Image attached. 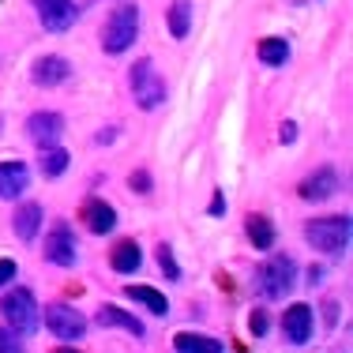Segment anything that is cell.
<instances>
[{"label": "cell", "mask_w": 353, "mask_h": 353, "mask_svg": "<svg viewBox=\"0 0 353 353\" xmlns=\"http://www.w3.org/2000/svg\"><path fill=\"white\" fill-rule=\"evenodd\" d=\"M46 259H49V263H57V267H72L75 259H79V241H75L72 225L57 222L53 230H49V237H46Z\"/></svg>", "instance_id": "7"}, {"label": "cell", "mask_w": 353, "mask_h": 353, "mask_svg": "<svg viewBox=\"0 0 353 353\" xmlns=\"http://www.w3.org/2000/svg\"><path fill=\"white\" fill-rule=\"evenodd\" d=\"M34 8L46 30H68L75 23V15H79L72 0H34Z\"/></svg>", "instance_id": "9"}, {"label": "cell", "mask_w": 353, "mask_h": 353, "mask_svg": "<svg viewBox=\"0 0 353 353\" xmlns=\"http://www.w3.org/2000/svg\"><path fill=\"white\" fill-rule=\"evenodd\" d=\"M293 139H297V124L285 121V124H282V143H293Z\"/></svg>", "instance_id": "28"}, {"label": "cell", "mask_w": 353, "mask_h": 353, "mask_svg": "<svg viewBox=\"0 0 353 353\" xmlns=\"http://www.w3.org/2000/svg\"><path fill=\"white\" fill-rule=\"evenodd\" d=\"M124 297H128V301H139V305H147L154 316H170V301H165L158 290H147V285H128V290H124Z\"/></svg>", "instance_id": "19"}, {"label": "cell", "mask_w": 353, "mask_h": 353, "mask_svg": "<svg viewBox=\"0 0 353 353\" xmlns=\"http://www.w3.org/2000/svg\"><path fill=\"white\" fill-rule=\"evenodd\" d=\"M72 72L68 61H61V57H41L34 64V83L38 87H57V83H64Z\"/></svg>", "instance_id": "14"}, {"label": "cell", "mask_w": 353, "mask_h": 353, "mask_svg": "<svg viewBox=\"0 0 353 353\" xmlns=\"http://www.w3.org/2000/svg\"><path fill=\"white\" fill-rule=\"evenodd\" d=\"M79 222H87V230H90V233H113L117 211H113L109 203H102L98 196H90L87 203L79 207Z\"/></svg>", "instance_id": "12"}, {"label": "cell", "mask_w": 353, "mask_h": 353, "mask_svg": "<svg viewBox=\"0 0 353 353\" xmlns=\"http://www.w3.org/2000/svg\"><path fill=\"white\" fill-rule=\"evenodd\" d=\"M15 271H19V267H15L12 259H0V285L12 282V279H15Z\"/></svg>", "instance_id": "26"}, {"label": "cell", "mask_w": 353, "mask_h": 353, "mask_svg": "<svg viewBox=\"0 0 353 353\" xmlns=\"http://www.w3.org/2000/svg\"><path fill=\"white\" fill-rule=\"evenodd\" d=\"M41 230V203H23L19 211H15V233H19L23 241H34Z\"/></svg>", "instance_id": "17"}, {"label": "cell", "mask_w": 353, "mask_h": 353, "mask_svg": "<svg viewBox=\"0 0 353 353\" xmlns=\"http://www.w3.org/2000/svg\"><path fill=\"white\" fill-rule=\"evenodd\" d=\"M173 350L181 353H222V342L207 339V334H192V331H181L173 339Z\"/></svg>", "instance_id": "18"}, {"label": "cell", "mask_w": 353, "mask_h": 353, "mask_svg": "<svg viewBox=\"0 0 353 353\" xmlns=\"http://www.w3.org/2000/svg\"><path fill=\"white\" fill-rule=\"evenodd\" d=\"M0 312H4L8 327H12L15 334H34L38 323H41V308H38L34 293L23 290V285H15L12 293H4V301H0Z\"/></svg>", "instance_id": "3"}, {"label": "cell", "mask_w": 353, "mask_h": 353, "mask_svg": "<svg viewBox=\"0 0 353 353\" xmlns=\"http://www.w3.org/2000/svg\"><path fill=\"white\" fill-rule=\"evenodd\" d=\"M132 184H136L139 192H150V176L147 173H136V176H132Z\"/></svg>", "instance_id": "30"}, {"label": "cell", "mask_w": 353, "mask_h": 353, "mask_svg": "<svg viewBox=\"0 0 353 353\" xmlns=\"http://www.w3.org/2000/svg\"><path fill=\"white\" fill-rule=\"evenodd\" d=\"M248 323H252V334H263V331H267V316H263V312H252Z\"/></svg>", "instance_id": "27"}, {"label": "cell", "mask_w": 353, "mask_h": 353, "mask_svg": "<svg viewBox=\"0 0 353 353\" xmlns=\"http://www.w3.org/2000/svg\"><path fill=\"white\" fill-rule=\"evenodd\" d=\"M188 30H192V0H173L170 4V34L188 38Z\"/></svg>", "instance_id": "20"}, {"label": "cell", "mask_w": 353, "mask_h": 353, "mask_svg": "<svg viewBox=\"0 0 353 353\" xmlns=\"http://www.w3.org/2000/svg\"><path fill=\"white\" fill-rule=\"evenodd\" d=\"M128 83H132V98H136V105H139V109H147V113L165 102V83H162V75L154 72V64H150L147 57L132 64Z\"/></svg>", "instance_id": "5"}, {"label": "cell", "mask_w": 353, "mask_h": 353, "mask_svg": "<svg viewBox=\"0 0 353 353\" xmlns=\"http://www.w3.org/2000/svg\"><path fill=\"white\" fill-rule=\"evenodd\" d=\"M312 323L316 319H312V308L308 305H290L282 312V334L293 342V346H305V342L312 339Z\"/></svg>", "instance_id": "8"}, {"label": "cell", "mask_w": 353, "mask_h": 353, "mask_svg": "<svg viewBox=\"0 0 353 353\" xmlns=\"http://www.w3.org/2000/svg\"><path fill=\"white\" fill-rule=\"evenodd\" d=\"M139 263H143V256H139V245H136V241H121V245L109 252V267H113L117 274L139 271Z\"/></svg>", "instance_id": "16"}, {"label": "cell", "mask_w": 353, "mask_h": 353, "mask_svg": "<svg viewBox=\"0 0 353 353\" xmlns=\"http://www.w3.org/2000/svg\"><path fill=\"white\" fill-rule=\"evenodd\" d=\"M30 184V173L23 162H0V199H15L23 196Z\"/></svg>", "instance_id": "13"}, {"label": "cell", "mask_w": 353, "mask_h": 353, "mask_svg": "<svg viewBox=\"0 0 353 353\" xmlns=\"http://www.w3.org/2000/svg\"><path fill=\"white\" fill-rule=\"evenodd\" d=\"M305 241L316 252H327V256H339V252L350 248V218H316V222L305 225Z\"/></svg>", "instance_id": "4"}, {"label": "cell", "mask_w": 353, "mask_h": 353, "mask_svg": "<svg viewBox=\"0 0 353 353\" xmlns=\"http://www.w3.org/2000/svg\"><path fill=\"white\" fill-rule=\"evenodd\" d=\"M293 282H297V263H293L290 256H271L267 263L256 267V293L267 301H282L285 293L293 290Z\"/></svg>", "instance_id": "1"}, {"label": "cell", "mask_w": 353, "mask_h": 353, "mask_svg": "<svg viewBox=\"0 0 353 353\" xmlns=\"http://www.w3.org/2000/svg\"><path fill=\"white\" fill-rule=\"evenodd\" d=\"M139 34V8L136 4H117L113 12H109L105 27H102V49L113 57H121L124 49L136 41Z\"/></svg>", "instance_id": "2"}, {"label": "cell", "mask_w": 353, "mask_h": 353, "mask_svg": "<svg viewBox=\"0 0 353 353\" xmlns=\"http://www.w3.org/2000/svg\"><path fill=\"white\" fill-rule=\"evenodd\" d=\"M46 327L61 342H79L83 334H87V319H83V312H75V308H68V305H49L46 308Z\"/></svg>", "instance_id": "6"}, {"label": "cell", "mask_w": 353, "mask_h": 353, "mask_svg": "<svg viewBox=\"0 0 353 353\" xmlns=\"http://www.w3.org/2000/svg\"><path fill=\"white\" fill-rule=\"evenodd\" d=\"M259 61L271 64V68H282L290 61V41L285 38H263L259 41Z\"/></svg>", "instance_id": "21"}, {"label": "cell", "mask_w": 353, "mask_h": 353, "mask_svg": "<svg viewBox=\"0 0 353 353\" xmlns=\"http://www.w3.org/2000/svg\"><path fill=\"white\" fill-rule=\"evenodd\" d=\"M301 199H308V203H323V199H331L334 192H339V173L334 170H316L312 176H305V181H301Z\"/></svg>", "instance_id": "10"}, {"label": "cell", "mask_w": 353, "mask_h": 353, "mask_svg": "<svg viewBox=\"0 0 353 353\" xmlns=\"http://www.w3.org/2000/svg\"><path fill=\"white\" fill-rule=\"evenodd\" d=\"M27 132L38 147H53V143L64 136V117L61 113H30Z\"/></svg>", "instance_id": "11"}, {"label": "cell", "mask_w": 353, "mask_h": 353, "mask_svg": "<svg viewBox=\"0 0 353 353\" xmlns=\"http://www.w3.org/2000/svg\"><path fill=\"white\" fill-rule=\"evenodd\" d=\"M158 267H162V274L170 282L181 279V267H176V259H173V248L170 245H158Z\"/></svg>", "instance_id": "24"}, {"label": "cell", "mask_w": 353, "mask_h": 353, "mask_svg": "<svg viewBox=\"0 0 353 353\" xmlns=\"http://www.w3.org/2000/svg\"><path fill=\"white\" fill-rule=\"evenodd\" d=\"M38 165H41V173H46V176H61L64 170H68V154L57 150V147H41Z\"/></svg>", "instance_id": "23"}, {"label": "cell", "mask_w": 353, "mask_h": 353, "mask_svg": "<svg viewBox=\"0 0 353 353\" xmlns=\"http://www.w3.org/2000/svg\"><path fill=\"white\" fill-rule=\"evenodd\" d=\"M8 350H19V339H15V331H8V327H0V353H8Z\"/></svg>", "instance_id": "25"}, {"label": "cell", "mask_w": 353, "mask_h": 353, "mask_svg": "<svg viewBox=\"0 0 353 353\" xmlns=\"http://www.w3.org/2000/svg\"><path fill=\"white\" fill-rule=\"evenodd\" d=\"M211 214H225V199H222V192H214V199H211Z\"/></svg>", "instance_id": "29"}, {"label": "cell", "mask_w": 353, "mask_h": 353, "mask_svg": "<svg viewBox=\"0 0 353 353\" xmlns=\"http://www.w3.org/2000/svg\"><path fill=\"white\" fill-rule=\"evenodd\" d=\"M98 323H102V327H121V331L132 334V339H143V323L132 312H121L117 305H102V308H98Z\"/></svg>", "instance_id": "15"}, {"label": "cell", "mask_w": 353, "mask_h": 353, "mask_svg": "<svg viewBox=\"0 0 353 353\" xmlns=\"http://www.w3.org/2000/svg\"><path fill=\"white\" fill-rule=\"evenodd\" d=\"M248 237H252V245H256L259 252L271 248V245H274V225H271V218L248 214Z\"/></svg>", "instance_id": "22"}]
</instances>
